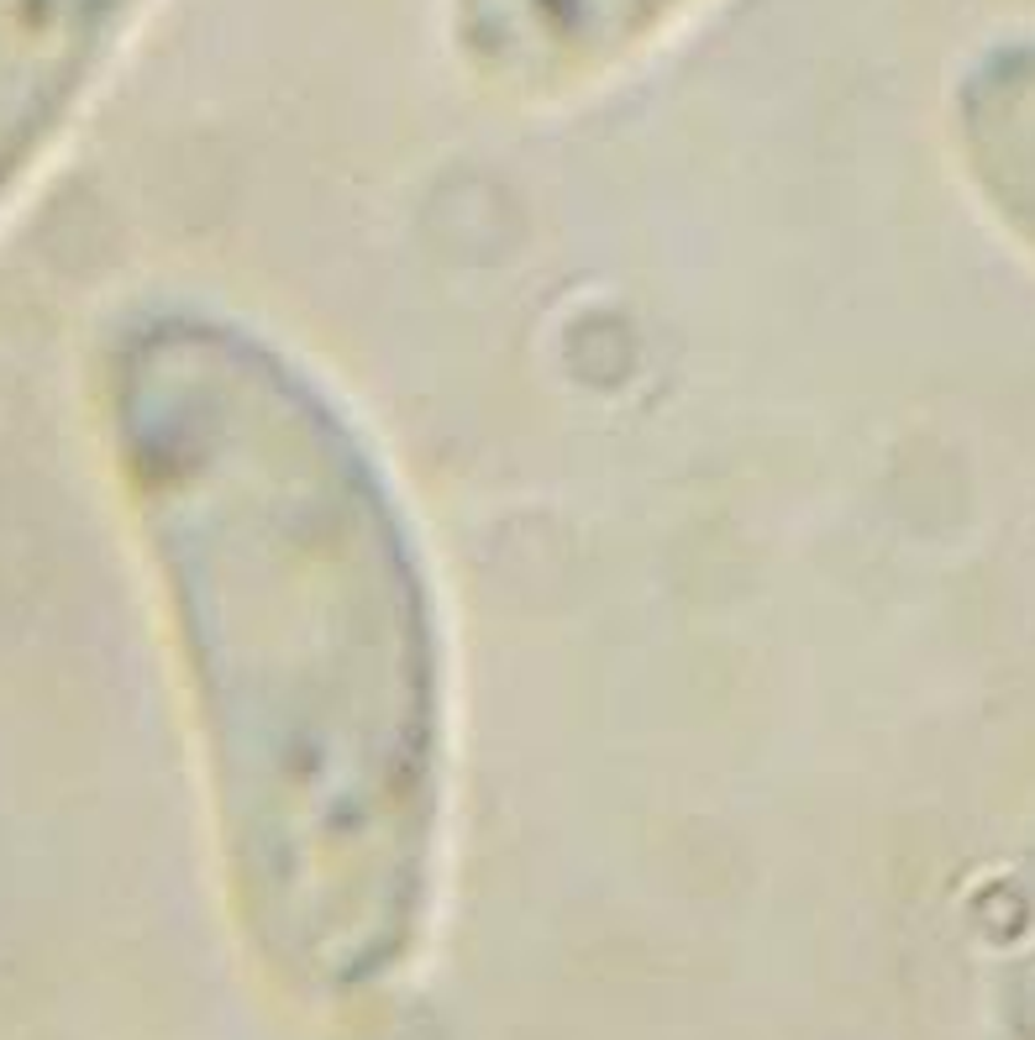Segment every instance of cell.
<instances>
[{"instance_id": "2", "label": "cell", "mask_w": 1035, "mask_h": 1040, "mask_svg": "<svg viewBox=\"0 0 1035 1040\" xmlns=\"http://www.w3.org/2000/svg\"><path fill=\"white\" fill-rule=\"evenodd\" d=\"M962 159L988 215L1035 258V43L993 54L967 80Z\"/></svg>"}, {"instance_id": "1", "label": "cell", "mask_w": 1035, "mask_h": 1040, "mask_svg": "<svg viewBox=\"0 0 1035 1040\" xmlns=\"http://www.w3.org/2000/svg\"><path fill=\"white\" fill-rule=\"evenodd\" d=\"M127 447L242 914L316 983L405 951L442 862L457 693L442 588L384 453L253 320L168 316Z\"/></svg>"}]
</instances>
